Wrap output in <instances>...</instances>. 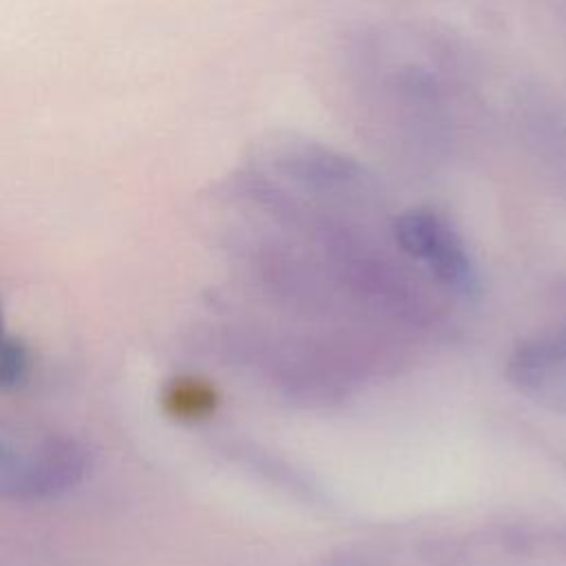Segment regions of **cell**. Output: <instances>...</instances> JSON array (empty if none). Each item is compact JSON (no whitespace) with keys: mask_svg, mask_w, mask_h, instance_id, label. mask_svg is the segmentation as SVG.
<instances>
[{"mask_svg":"<svg viewBox=\"0 0 566 566\" xmlns=\"http://www.w3.org/2000/svg\"><path fill=\"white\" fill-rule=\"evenodd\" d=\"M396 239L405 252L422 259L449 287L471 294L478 276L455 230L431 210H409L396 219Z\"/></svg>","mask_w":566,"mask_h":566,"instance_id":"2","label":"cell"},{"mask_svg":"<svg viewBox=\"0 0 566 566\" xmlns=\"http://www.w3.org/2000/svg\"><path fill=\"white\" fill-rule=\"evenodd\" d=\"M166 409L177 418H203L217 407V391L199 378H177L164 394Z\"/></svg>","mask_w":566,"mask_h":566,"instance_id":"4","label":"cell"},{"mask_svg":"<svg viewBox=\"0 0 566 566\" xmlns=\"http://www.w3.org/2000/svg\"><path fill=\"white\" fill-rule=\"evenodd\" d=\"M4 338V334H2V298H0V340Z\"/></svg>","mask_w":566,"mask_h":566,"instance_id":"6","label":"cell"},{"mask_svg":"<svg viewBox=\"0 0 566 566\" xmlns=\"http://www.w3.org/2000/svg\"><path fill=\"white\" fill-rule=\"evenodd\" d=\"M31 371V354L24 343L15 338L0 340V387L15 389L27 382Z\"/></svg>","mask_w":566,"mask_h":566,"instance_id":"5","label":"cell"},{"mask_svg":"<svg viewBox=\"0 0 566 566\" xmlns=\"http://www.w3.org/2000/svg\"><path fill=\"white\" fill-rule=\"evenodd\" d=\"M511 376L526 389L566 394V329L520 347Z\"/></svg>","mask_w":566,"mask_h":566,"instance_id":"3","label":"cell"},{"mask_svg":"<svg viewBox=\"0 0 566 566\" xmlns=\"http://www.w3.org/2000/svg\"><path fill=\"white\" fill-rule=\"evenodd\" d=\"M86 469V449L64 433L0 429V500L57 497L80 484Z\"/></svg>","mask_w":566,"mask_h":566,"instance_id":"1","label":"cell"}]
</instances>
